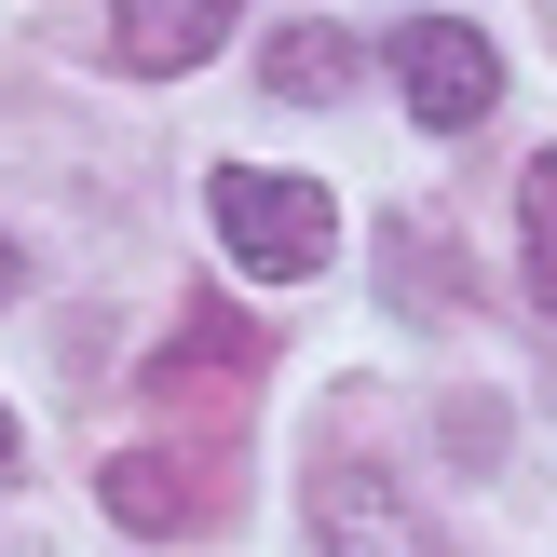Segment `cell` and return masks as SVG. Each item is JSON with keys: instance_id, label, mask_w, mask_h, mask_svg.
Masks as SVG:
<instances>
[{"instance_id": "obj_1", "label": "cell", "mask_w": 557, "mask_h": 557, "mask_svg": "<svg viewBox=\"0 0 557 557\" xmlns=\"http://www.w3.org/2000/svg\"><path fill=\"white\" fill-rule=\"evenodd\" d=\"M205 218H218V245H232V272H259V286H313V272L341 259V205H326L313 177H272V163H218Z\"/></svg>"}, {"instance_id": "obj_2", "label": "cell", "mask_w": 557, "mask_h": 557, "mask_svg": "<svg viewBox=\"0 0 557 557\" xmlns=\"http://www.w3.org/2000/svg\"><path fill=\"white\" fill-rule=\"evenodd\" d=\"M381 69H395V96L422 109L435 136H476L490 109H504V54H490V27H462V14H408L395 41H381Z\"/></svg>"}, {"instance_id": "obj_3", "label": "cell", "mask_w": 557, "mask_h": 557, "mask_svg": "<svg viewBox=\"0 0 557 557\" xmlns=\"http://www.w3.org/2000/svg\"><path fill=\"white\" fill-rule=\"evenodd\" d=\"M313 557H449V544H435V517L408 504L395 476L326 462V476H313Z\"/></svg>"}, {"instance_id": "obj_4", "label": "cell", "mask_w": 557, "mask_h": 557, "mask_svg": "<svg viewBox=\"0 0 557 557\" xmlns=\"http://www.w3.org/2000/svg\"><path fill=\"white\" fill-rule=\"evenodd\" d=\"M232 14L245 0H109V54H123L136 82H177V69H205V54L232 41Z\"/></svg>"}, {"instance_id": "obj_5", "label": "cell", "mask_w": 557, "mask_h": 557, "mask_svg": "<svg viewBox=\"0 0 557 557\" xmlns=\"http://www.w3.org/2000/svg\"><path fill=\"white\" fill-rule=\"evenodd\" d=\"M96 490H109V517H123V531H190V517H205V476H190V462H163V449H123Z\"/></svg>"}, {"instance_id": "obj_6", "label": "cell", "mask_w": 557, "mask_h": 557, "mask_svg": "<svg viewBox=\"0 0 557 557\" xmlns=\"http://www.w3.org/2000/svg\"><path fill=\"white\" fill-rule=\"evenodd\" d=\"M259 82H272V96H299V109H326V96H341V82H354V41H341V27H286V41H272L259 54Z\"/></svg>"}, {"instance_id": "obj_7", "label": "cell", "mask_w": 557, "mask_h": 557, "mask_svg": "<svg viewBox=\"0 0 557 557\" xmlns=\"http://www.w3.org/2000/svg\"><path fill=\"white\" fill-rule=\"evenodd\" d=\"M190 368H259V326H245V313H218V299H190L150 381H190Z\"/></svg>"}, {"instance_id": "obj_8", "label": "cell", "mask_w": 557, "mask_h": 557, "mask_svg": "<svg viewBox=\"0 0 557 557\" xmlns=\"http://www.w3.org/2000/svg\"><path fill=\"white\" fill-rule=\"evenodd\" d=\"M517 259H531V299L557 313V150H531V177H517Z\"/></svg>"}, {"instance_id": "obj_9", "label": "cell", "mask_w": 557, "mask_h": 557, "mask_svg": "<svg viewBox=\"0 0 557 557\" xmlns=\"http://www.w3.org/2000/svg\"><path fill=\"white\" fill-rule=\"evenodd\" d=\"M14 462H27V435H14V408H0V476H14Z\"/></svg>"}, {"instance_id": "obj_10", "label": "cell", "mask_w": 557, "mask_h": 557, "mask_svg": "<svg viewBox=\"0 0 557 557\" xmlns=\"http://www.w3.org/2000/svg\"><path fill=\"white\" fill-rule=\"evenodd\" d=\"M14 286H27V259H14V245H0V299H14Z\"/></svg>"}, {"instance_id": "obj_11", "label": "cell", "mask_w": 557, "mask_h": 557, "mask_svg": "<svg viewBox=\"0 0 557 557\" xmlns=\"http://www.w3.org/2000/svg\"><path fill=\"white\" fill-rule=\"evenodd\" d=\"M0 557H27V544H0Z\"/></svg>"}]
</instances>
